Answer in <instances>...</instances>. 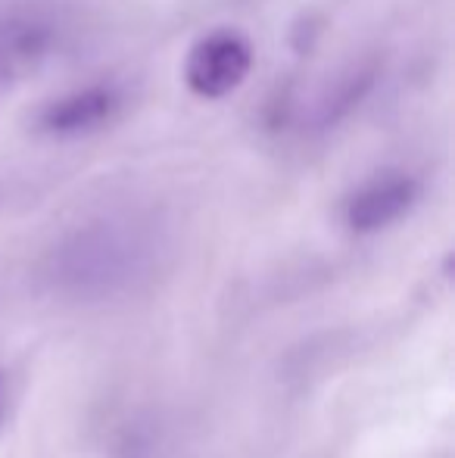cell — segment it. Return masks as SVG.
Segmentation results:
<instances>
[{"label": "cell", "instance_id": "5", "mask_svg": "<svg viewBox=\"0 0 455 458\" xmlns=\"http://www.w3.org/2000/svg\"><path fill=\"white\" fill-rule=\"evenodd\" d=\"M421 197V182L409 172H381L358 184L343 203V225L352 234H377L415 209Z\"/></svg>", "mask_w": 455, "mask_h": 458}, {"label": "cell", "instance_id": "3", "mask_svg": "<svg viewBox=\"0 0 455 458\" xmlns=\"http://www.w3.org/2000/svg\"><path fill=\"white\" fill-rule=\"evenodd\" d=\"M256 66L253 44L231 29L203 35L184 60V85L203 100H225L249 79Z\"/></svg>", "mask_w": 455, "mask_h": 458}, {"label": "cell", "instance_id": "2", "mask_svg": "<svg viewBox=\"0 0 455 458\" xmlns=\"http://www.w3.org/2000/svg\"><path fill=\"white\" fill-rule=\"evenodd\" d=\"M66 29L35 4L0 6V94L25 85L60 56Z\"/></svg>", "mask_w": 455, "mask_h": 458}, {"label": "cell", "instance_id": "7", "mask_svg": "<svg viewBox=\"0 0 455 458\" xmlns=\"http://www.w3.org/2000/svg\"><path fill=\"white\" fill-rule=\"evenodd\" d=\"M0 415H4V377H0Z\"/></svg>", "mask_w": 455, "mask_h": 458}, {"label": "cell", "instance_id": "6", "mask_svg": "<svg viewBox=\"0 0 455 458\" xmlns=\"http://www.w3.org/2000/svg\"><path fill=\"white\" fill-rule=\"evenodd\" d=\"M381 72H383L381 60H377V56H365V60L346 66L334 81H328V88L318 94L316 106H312V115H309L312 131L324 134V131H334L337 125H343V122L371 97Z\"/></svg>", "mask_w": 455, "mask_h": 458}, {"label": "cell", "instance_id": "1", "mask_svg": "<svg viewBox=\"0 0 455 458\" xmlns=\"http://www.w3.org/2000/svg\"><path fill=\"white\" fill-rule=\"evenodd\" d=\"M163 250L159 228L138 212H106L69 228L41 262L47 287L91 302L128 293L153 275Z\"/></svg>", "mask_w": 455, "mask_h": 458}, {"label": "cell", "instance_id": "4", "mask_svg": "<svg viewBox=\"0 0 455 458\" xmlns=\"http://www.w3.org/2000/svg\"><path fill=\"white\" fill-rule=\"evenodd\" d=\"M122 106H125V100H122L119 88L97 81V85L75 88V91L44 103L35 119V128L56 140L88 138V134H97L106 125H113Z\"/></svg>", "mask_w": 455, "mask_h": 458}]
</instances>
